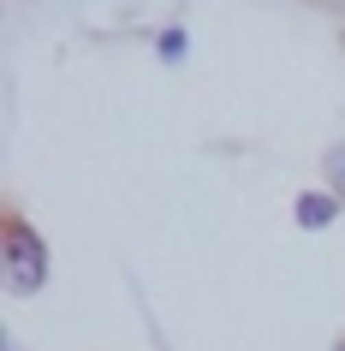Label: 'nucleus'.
<instances>
[{
	"label": "nucleus",
	"instance_id": "obj_1",
	"mask_svg": "<svg viewBox=\"0 0 345 351\" xmlns=\"http://www.w3.org/2000/svg\"><path fill=\"white\" fill-rule=\"evenodd\" d=\"M0 262H6V286H12L19 298H36L42 286H48V250H42V239L24 221L6 226V250H0Z\"/></svg>",
	"mask_w": 345,
	"mask_h": 351
},
{
	"label": "nucleus",
	"instance_id": "obj_2",
	"mask_svg": "<svg viewBox=\"0 0 345 351\" xmlns=\"http://www.w3.org/2000/svg\"><path fill=\"white\" fill-rule=\"evenodd\" d=\"M333 215H340V197H322V191H304V197H298V226H304V232L333 226Z\"/></svg>",
	"mask_w": 345,
	"mask_h": 351
},
{
	"label": "nucleus",
	"instance_id": "obj_3",
	"mask_svg": "<svg viewBox=\"0 0 345 351\" xmlns=\"http://www.w3.org/2000/svg\"><path fill=\"white\" fill-rule=\"evenodd\" d=\"M185 54H191V36H185V30H167L161 36V60L173 66V60H185Z\"/></svg>",
	"mask_w": 345,
	"mask_h": 351
},
{
	"label": "nucleus",
	"instance_id": "obj_4",
	"mask_svg": "<svg viewBox=\"0 0 345 351\" xmlns=\"http://www.w3.org/2000/svg\"><path fill=\"white\" fill-rule=\"evenodd\" d=\"M327 185L345 191V143H340V149H327Z\"/></svg>",
	"mask_w": 345,
	"mask_h": 351
}]
</instances>
